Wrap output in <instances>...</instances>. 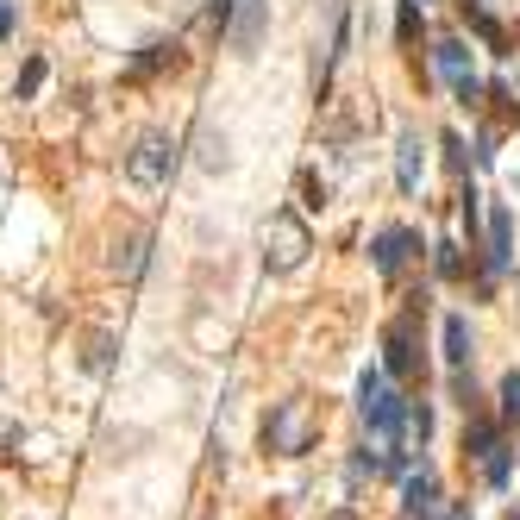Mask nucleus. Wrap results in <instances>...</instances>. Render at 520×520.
I'll list each match as a JSON object with an SVG mask.
<instances>
[{
    "instance_id": "aec40b11",
    "label": "nucleus",
    "mask_w": 520,
    "mask_h": 520,
    "mask_svg": "<svg viewBox=\"0 0 520 520\" xmlns=\"http://www.w3.org/2000/svg\"><path fill=\"white\" fill-rule=\"evenodd\" d=\"M395 32H401V44H414V38H420V7H414V0L401 7V26H395Z\"/></svg>"
},
{
    "instance_id": "f3484780",
    "label": "nucleus",
    "mask_w": 520,
    "mask_h": 520,
    "mask_svg": "<svg viewBox=\"0 0 520 520\" xmlns=\"http://www.w3.org/2000/svg\"><path fill=\"white\" fill-rule=\"evenodd\" d=\"M502 420H520V370L502 376Z\"/></svg>"
},
{
    "instance_id": "f257e3e1",
    "label": "nucleus",
    "mask_w": 520,
    "mask_h": 520,
    "mask_svg": "<svg viewBox=\"0 0 520 520\" xmlns=\"http://www.w3.org/2000/svg\"><path fill=\"white\" fill-rule=\"evenodd\" d=\"M307 251H314V239H307V220L295 214V207H276L270 226H264V270L289 276L307 264Z\"/></svg>"
},
{
    "instance_id": "4468645a",
    "label": "nucleus",
    "mask_w": 520,
    "mask_h": 520,
    "mask_svg": "<svg viewBox=\"0 0 520 520\" xmlns=\"http://www.w3.org/2000/svg\"><path fill=\"white\" fill-rule=\"evenodd\" d=\"M176 63H182V51H176V44H151V51H145V57L132 63V82L157 76V69H176Z\"/></svg>"
},
{
    "instance_id": "9b49d317",
    "label": "nucleus",
    "mask_w": 520,
    "mask_h": 520,
    "mask_svg": "<svg viewBox=\"0 0 520 520\" xmlns=\"http://www.w3.org/2000/svg\"><path fill=\"white\" fill-rule=\"evenodd\" d=\"M414 251V232H401V226H389V232H376V245H370V257H376V270L383 276H395L401 270V257Z\"/></svg>"
},
{
    "instance_id": "7ed1b4c3",
    "label": "nucleus",
    "mask_w": 520,
    "mask_h": 520,
    "mask_svg": "<svg viewBox=\"0 0 520 520\" xmlns=\"http://www.w3.org/2000/svg\"><path fill=\"white\" fill-rule=\"evenodd\" d=\"M170 170H176V138H163V132H145L126 151V182H138V188H163Z\"/></svg>"
},
{
    "instance_id": "1a4fd4ad",
    "label": "nucleus",
    "mask_w": 520,
    "mask_h": 520,
    "mask_svg": "<svg viewBox=\"0 0 520 520\" xmlns=\"http://www.w3.org/2000/svg\"><path fill=\"white\" fill-rule=\"evenodd\" d=\"M495 452H502V433H495V420H489L483 408H470V420H464V458L489 464Z\"/></svg>"
},
{
    "instance_id": "cd10ccee",
    "label": "nucleus",
    "mask_w": 520,
    "mask_h": 520,
    "mask_svg": "<svg viewBox=\"0 0 520 520\" xmlns=\"http://www.w3.org/2000/svg\"><path fill=\"white\" fill-rule=\"evenodd\" d=\"M414 7H427V0H414Z\"/></svg>"
},
{
    "instance_id": "0eeeda50",
    "label": "nucleus",
    "mask_w": 520,
    "mask_h": 520,
    "mask_svg": "<svg viewBox=\"0 0 520 520\" xmlns=\"http://www.w3.org/2000/svg\"><path fill=\"white\" fill-rule=\"evenodd\" d=\"M401 520H439V483H433V470H420V477L401 483Z\"/></svg>"
},
{
    "instance_id": "5701e85b",
    "label": "nucleus",
    "mask_w": 520,
    "mask_h": 520,
    "mask_svg": "<svg viewBox=\"0 0 520 520\" xmlns=\"http://www.w3.org/2000/svg\"><path fill=\"white\" fill-rule=\"evenodd\" d=\"M301 195H307L301 207H320L326 201V182H314V170H301Z\"/></svg>"
},
{
    "instance_id": "b1692460",
    "label": "nucleus",
    "mask_w": 520,
    "mask_h": 520,
    "mask_svg": "<svg viewBox=\"0 0 520 520\" xmlns=\"http://www.w3.org/2000/svg\"><path fill=\"white\" fill-rule=\"evenodd\" d=\"M408 433L427 439V433H433V414H427V408H408Z\"/></svg>"
},
{
    "instance_id": "ddd939ff",
    "label": "nucleus",
    "mask_w": 520,
    "mask_h": 520,
    "mask_svg": "<svg viewBox=\"0 0 520 520\" xmlns=\"http://www.w3.org/2000/svg\"><path fill=\"white\" fill-rule=\"evenodd\" d=\"M445 364H452V370H470V320H464V314L445 320Z\"/></svg>"
},
{
    "instance_id": "a878e982",
    "label": "nucleus",
    "mask_w": 520,
    "mask_h": 520,
    "mask_svg": "<svg viewBox=\"0 0 520 520\" xmlns=\"http://www.w3.org/2000/svg\"><path fill=\"white\" fill-rule=\"evenodd\" d=\"M445 520H464V508H445Z\"/></svg>"
},
{
    "instance_id": "f03ea898",
    "label": "nucleus",
    "mask_w": 520,
    "mask_h": 520,
    "mask_svg": "<svg viewBox=\"0 0 520 520\" xmlns=\"http://www.w3.org/2000/svg\"><path fill=\"white\" fill-rule=\"evenodd\" d=\"M264 445L276 458H301L314 445V408L307 401H276L270 420H264Z\"/></svg>"
},
{
    "instance_id": "393cba45",
    "label": "nucleus",
    "mask_w": 520,
    "mask_h": 520,
    "mask_svg": "<svg viewBox=\"0 0 520 520\" xmlns=\"http://www.w3.org/2000/svg\"><path fill=\"white\" fill-rule=\"evenodd\" d=\"M0 38H13V0H0Z\"/></svg>"
},
{
    "instance_id": "a211bd4d",
    "label": "nucleus",
    "mask_w": 520,
    "mask_h": 520,
    "mask_svg": "<svg viewBox=\"0 0 520 520\" xmlns=\"http://www.w3.org/2000/svg\"><path fill=\"white\" fill-rule=\"evenodd\" d=\"M107 358H113V339H107V333H94V339H88V358H82V364H88V370H107Z\"/></svg>"
},
{
    "instance_id": "20e7f679",
    "label": "nucleus",
    "mask_w": 520,
    "mask_h": 520,
    "mask_svg": "<svg viewBox=\"0 0 520 520\" xmlns=\"http://www.w3.org/2000/svg\"><path fill=\"white\" fill-rule=\"evenodd\" d=\"M358 401H364V420H370V433H383V439H395V433H401V420H408V408H401V395H389L383 370H364V376H358Z\"/></svg>"
},
{
    "instance_id": "412c9836",
    "label": "nucleus",
    "mask_w": 520,
    "mask_h": 520,
    "mask_svg": "<svg viewBox=\"0 0 520 520\" xmlns=\"http://www.w3.org/2000/svg\"><path fill=\"white\" fill-rule=\"evenodd\" d=\"M439 276L452 282V276H464V257H458V245H439Z\"/></svg>"
},
{
    "instance_id": "39448f33",
    "label": "nucleus",
    "mask_w": 520,
    "mask_h": 520,
    "mask_svg": "<svg viewBox=\"0 0 520 520\" xmlns=\"http://www.w3.org/2000/svg\"><path fill=\"white\" fill-rule=\"evenodd\" d=\"M264 32H270V0H232V19H226V44L232 51L251 57Z\"/></svg>"
},
{
    "instance_id": "bb28decb",
    "label": "nucleus",
    "mask_w": 520,
    "mask_h": 520,
    "mask_svg": "<svg viewBox=\"0 0 520 520\" xmlns=\"http://www.w3.org/2000/svg\"><path fill=\"white\" fill-rule=\"evenodd\" d=\"M508 520H520V508H514V514H508Z\"/></svg>"
},
{
    "instance_id": "6ab92c4d",
    "label": "nucleus",
    "mask_w": 520,
    "mask_h": 520,
    "mask_svg": "<svg viewBox=\"0 0 520 520\" xmlns=\"http://www.w3.org/2000/svg\"><path fill=\"white\" fill-rule=\"evenodd\" d=\"M508 470H514V458H508V445H502V452H495V458L483 464V477H489L495 489H502V483H508Z\"/></svg>"
},
{
    "instance_id": "9d476101",
    "label": "nucleus",
    "mask_w": 520,
    "mask_h": 520,
    "mask_svg": "<svg viewBox=\"0 0 520 520\" xmlns=\"http://www.w3.org/2000/svg\"><path fill=\"white\" fill-rule=\"evenodd\" d=\"M420 170H427V157H420V132H401L395 138V182H401V195H414V188H420Z\"/></svg>"
},
{
    "instance_id": "2eb2a0df",
    "label": "nucleus",
    "mask_w": 520,
    "mask_h": 520,
    "mask_svg": "<svg viewBox=\"0 0 520 520\" xmlns=\"http://www.w3.org/2000/svg\"><path fill=\"white\" fill-rule=\"evenodd\" d=\"M226 163H232V157H226V132L207 126V132H201V170H226Z\"/></svg>"
},
{
    "instance_id": "f8f14e48",
    "label": "nucleus",
    "mask_w": 520,
    "mask_h": 520,
    "mask_svg": "<svg viewBox=\"0 0 520 520\" xmlns=\"http://www.w3.org/2000/svg\"><path fill=\"white\" fill-rule=\"evenodd\" d=\"M508 251H514V220H508V207H495L489 214V270H508Z\"/></svg>"
},
{
    "instance_id": "423d86ee",
    "label": "nucleus",
    "mask_w": 520,
    "mask_h": 520,
    "mask_svg": "<svg viewBox=\"0 0 520 520\" xmlns=\"http://www.w3.org/2000/svg\"><path fill=\"white\" fill-rule=\"evenodd\" d=\"M433 57H439V76L452 82L458 101H464V107H477V94H483V88H477V69H470L464 38H439V51H433Z\"/></svg>"
},
{
    "instance_id": "6e6552de",
    "label": "nucleus",
    "mask_w": 520,
    "mask_h": 520,
    "mask_svg": "<svg viewBox=\"0 0 520 520\" xmlns=\"http://www.w3.org/2000/svg\"><path fill=\"white\" fill-rule=\"evenodd\" d=\"M383 351H389V376H414V364H420V351H414V320H395L389 333H383Z\"/></svg>"
},
{
    "instance_id": "dca6fc26",
    "label": "nucleus",
    "mask_w": 520,
    "mask_h": 520,
    "mask_svg": "<svg viewBox=\"0 0 520 520\" xmlns=\"http://www.w3.org/2000/svg\"><path fill=\"white\" fill-rule=\"evenodd\" d=\"M44 88V57H32L26 69H19V82H13V94H19V101H32V94Z\"/></svg>"
},
{
    "instance_id": "4be33fe9",
    "label": "nucleus",
    "mask_w": 520,
    "mask_h": 520,
    "mask_svg": "<svg viewBox=\"0 0 520 520\" xmlns=\"http://www.w3.org/2000/svg\"><path fill=\"white\" fill-rule=\"evenodd\" d=\"M439 145H445V163H452V170L464 176V138H458V132H445V138H439Z\"/></svg>"
}]
</instances>
